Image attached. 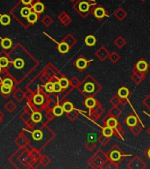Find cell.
<instances>
[{"label":"cell","instance_id":"ffe728a7","mask_svg":"<svg viewBox=\"0 0 150 169\" xmlns=\"http://www.w3.org/2000/svg\"><path fill=\"white\" fill-rule=\"evenodd\" d=\"M130 129H131L132 133L135 136L139 135V134L141 132V130H142V127L140 126L139 124H136V125H134V126H133V127H130Z\"/></svg>","mask_w":150,"mask_h":169},{"label":"cell","instance_id":"7a4b0ae2","mask_svg":"<svg viewBox=\"0 0 150 169\" xmlns=\"http://www.w3.org/2000/svg\"><path fill=\"white\" fill-rule=\"evenodd\" d=\"M148 70H149L148 64L147 63L146 60H144V59L141 58V59H140L138 62L134 64L132 71H138V72H140V73L147 74L148 71Z\"/></svg>","mask_w":150,"mask_h":169},{"label":"cell","instance_id":"bcb514c9","mask_svg":"<svg viewBox=\"0 0 150 169\" xmlns=\"http://www.w3.org/2000/svg\"><path fill=\"white\" fill-rule=\"evenodd\" d=\"M141 1H145V0H141Z\"/></svg>","mask_w":150,"mask_h":169},{"label":"cell","instance_id":"2e32d148","mask_svg":"<svg viewBox=\"0 0 150 169\" xmlns=\"http://www.w3.org/2000/svg\"><path fill=\"white\" fill-rule=\"evenodd\" d=\"M120 114H121V109L119 108V107H118V106H112V109H111L110 112H109V115L113 116V117H116V118H117L118 116L120 115Z\"/></svg>","mask_w":150,"mask_h":169},{"label":"cell","instance_id":"3957f363","mask_svg":"<svg viewBox=\"0 0 150 169\" xmlns=\"http://www.w3.org/2000/svg\"><path fill=\"white\" fill-rule=\"evenodd\" d=\"M128 168H134V169H140V168H145L146 167V164L145 162L141 159V158L138 157V156H135L132 158V160L129 162L128 166H127Z\"/></svg>","mask_w":150,"mask_h":169},{"label":"cell","instance_id":"7bdbcfd3","mask_svg":"<svg viewBox=\"0 0 150 169\" xmlns=\"http://www.w3.org/2000/svg\"><path fill=\"white\" fill-rule=\"evenodd\" d=\"M21 1H22V3L25 4V5H29L32 2V0H21Z\"/></svg>","mask_w":150,"mask_h":169},{"label":"cell","instance_id":"8fae6325","mask_svg":"<svg viewBox=\"0 0 150 169\" xmlns=\"http://www.w3.org/2000/svg\"><path fill=\"white\" fill-rule=\"evenodd\" d=\"M88 64H89V62L85 58L80 57V58L77 59V61L76 63V66L78 69H80V70H84L85 68L88 66Z\"/></svg>","mask_w":150,"mask_h":169},{"label":"cell","instance_id":"8992f818","mask_svg":"<svg viewBox=\"0 0 150 169\" xmlns=\"http://www.w3.org/2000/svg\"><path fill=\"white\" fill-rule=\"evenodd\" d=\"M131 79L136 83V84H140L144 79H146V74L144 73H140L138 71H132V74H131Z\"/></svg>","mask_w":150,"mask_h":169},{"label":"cell","instance_id":"484cf974","mask_svg":"<svg viewBox=\"0 0 150 169\" xmlns=\"http://www.w3.org/2000/svg\"><path fill=\"white\" fill-rule=\"evenodd\" d=\"M109 59L114 64V63H117L120 59V56L117 52H112V54L109 55Z\"/></svg>","mask_w":150,"mask_h":169},{"label":"cell","instance_id":"60d3db41","mask_svg":"<svg viewBox=\"0 0 150 169\" xmlns=\"http://www.w3.org/2000/svg\"><path fill=\"white\" fill-rule=\"evenodd\" d=\"M62 87L61 86V85H60L59 82L54 83V92H59L62 91Z\"/></svg>","mask_w":150,"mask_h":169},{"label":"cell","instance_id":"f546056e","mask_svg":"<svg viewBox=\"0 0 150 169\" xmlns=\"http://www.w3.org/2000/svg\"><path fill=\"white\" fill-rule=\"evenodd\" d=\"M41 118H42V115H41V114L39 112H35L33 114V115H32V120L34 122V123H39V122H40L41 121Z\"/></svg>","mask_w":150,"mask_h":169},{"label":"cell","instance_id":"83f0119b","mask_svg":"<svg viewBox=\"0 0 150 169\" xmlns=\"http://www.w3.org/2000/svg\"><path fill=\"white\" fill-rule=\"evenodd\" d=\"M43 102H44V98L40 94H36L34 97V102L35 104H37V105L42 104Z\"/></svg>","mask_w":150,"mask_h":169},{"label":"cell","instance_id":"cb8c5ba5","mask_svg":"<svg viewBox=\"0 0 150 169\" xmlns=\"http://www.w3.org/2000/svg\"><path fill=\"white\" fill-rule=\"evenodd\" d=\"M1 45L4 49H9L12 46V41L8 38H4V39H2Z\"/></svg>","mask_w":150,"mask_h":169},{"label":"cell","instance_id":"ab89813d","mask_svg":"<svg viewBox=\"0 0 150 169\" xmlns=\"http://www.w3.org/2000/svg\"><path fill=\"white\" fill-rule=\"evenodd\" d=\"M2 85L6 86H10V87H12V85H13V82H12V80L11 79H5L3 80Z\"/></svg>","mask_w":150,"mask_h":169},{"label":"cell","instance_id":"d6986e66","mask_svg":"<svg viewBox=\"0 0 150 169\" xmlns=\"http://www.w3.org/2000/svg\"><path fill=\"white\" fill-rule=\"evenodd\" d=\"M97 42V40H96V37L94 35H88L86 38H85V43L86 45L89 46V47H92L96 44Z\"/></svg>","mask_w":150,"mask_h":169},{"label":"cell","instance_id":"5b68a950","mask_svg":"<svg viewBox=\"0 0 150 169\" xmlns=\"http://www.w3.org/2000/svg\"><path fill=\"white\" fill-rule=\"evenodd\" d=\"M91 7H92V4H90L88 1L83 0V1L79 2L78 6H77V10L82 14H87L91 11V9H92Z\"/></svg>","mask_w":150,"mask_h":169},{"label":"cell","instance_id":"52a82bcc","mask_svg":"<svg viewBox=\"0 0 150 169\" xmlns=\"http://www.w3.org/2000/svg\"><path fill=\"white\" fill-rule=\"evenodd\" d=\"M125 123L128 127H133L139 124V119L134 114H130L125 119Z\"/></svg>","mask_w":150,"mask_h":169},{"label":"cell","instance_id":"30bf717a","mask_svg":"<svg viewBox=\"0 0 150 169\" xmlns=\"http://www.w3.org/2000/svg\"><path fill=\"white\" fill-rule=\"evenodd\" d=\"M109 55H110V52H109L108 49H105L104 47H102V48L98 50V58H99L100 60H102V61H104L107 57H109Z\"/></svg>","mask_w":150,"mask_h":169},{"label":"cell","instance_id":"f1b7e54d","mask_svg":"<svg viewBox=\"0 0 150 169\" xmlns=\"http://www.w3.org/2000/svg\"><path fill=\"white\" fill-rule=\"evenodd\" d=\"M111 103L112 104V106H119V105L121 104V99L116 94V95H114V96L112 98Z\"/></svg>","mask_w":150,"mask_h":169},{"label":"cell","instance_id":"9a60e30c","mask_svg":"<svg viewBox=\"0 0 150 169\" xmlns=\"http://www.w3.org/2000/svg\"><path fill=\"white\" fill-rule=\"evenodd\" d=\"M102 135L105 136L107 137H111L112 136L114 135V129L105 125L104 128L102 129Z\"/></svg>","mask_w":150,"mask_h":169},{"label":"cell","instance_id":"6da1fadb","mask_svg":"<svg viewBox=\"0 0 150 169\" xmlns=\"http://www.w3.org/2000/svg\"><path fill=\"white\" fill-rule=\"evenodd\" d=\"M123 157H124V153L122 150L117 146L112 147L107 154L108 159L113 163H118L123 158Z\"/></svg>","mask_w":150,"mask_h":169},{"label":"cell","instance_id":"d590c367","mask_svg":"<svg viewBox=\"0 0 150 169\" xmlns=\"http://www.w3.org/2000/svg\"><path fill=\"white\" fill-rule=\"evenodd\" d=\"M33 136L36 140H40L42 137V132L40 130H35L33 132Z\"/></svg>","mask_w":150,"mask_h":169},{"label":"cell","instance_id":"1f68e13d","mask_svg":"<svg viewBox=\"0 0 150 169\" xmlns=\"http://www.w3.org/2000/svg\"><path fill=\"white\" fill-rule=\"evenodd\" d=\"M14 66L17 68V69H21L24 67V61L22 59H16L13 63Z\"/></svg>","mask_w":150,"mask_h":169},{"label":"cell","instance_id":"4fadbf2b","mask_svg":"<svg viewBox=\"0 0 150 169\" xmlns=\"http://www.w3.org/2000/svg\"><path fill=\"white\" fill-rule=\"evenodd\" d=\"M127 15V11H125L123 8H119L118 10H117V11L114 12L115 18H117L118 20H123L124 19H126Z\"/></svg>","mask_w":150,"mask_h":169},{"label":"cell","instance_id":"7402d4cb","mask_svg":"<svg viewBox=\"0 0 150 169\" xmlns=\"http://www.w3.org/2000/svg\"><path fill=\"white\" fill-rule=\"evenodd\" d=\"M33 9L34 10L36 13H40L44 10V5H43V4L39 2V3H36L33 6Z\"/></svg>","mask_w":150,"mask_h":169},{"label":"cell","instance_id":"b9f144b4","mask_svg":"<svg viewBox=\"0 0 150 169\" xmlns=\"http://www.w3.org/2000/svg\"><path fill=\"white\" fill-rule=\"evenodd\" d=\"M143 154H144V155H145V156L150 160V147H148L146 151L143 152Z\"/></svg>","mask_w":150,"mask_h":169},{"label":"cell","instance_id":"e575fe53","mask_svg":"<svg viewBox=\"0 0 150 169\" xmlns=\"http://www.w3.org/2000/svg\"><path fill=\"white\" fill-rule=\"evenodd\" d=\"M11 91H12V87L2 85V86H1V92H2L3 93H4V94H8V93L11 92Z\"/></svg>","mask_w":150,"mask_h":169},{"label":"cell","instance_id":"5bb4252c","mask_svg":"<svg viewBox=\"0 0 150 169\" xmlns=\"http://www.w3.org/2000/svg\"><path fill=\"white\" fill-rule=\"evenodd\" d=\"M114 135L116 136L117 138L118 139H123L124 135H125V131L122 129V127L120 126V124H118L115 129H114Z\"/></svg>","mask_w":150,"mask_h":169},{"label":"cell","instance_id":"74e56055","mask_svg":"<svg viewBox=\"0 0 150 169\" xmlns=\"http://www.w3.org/2000/svg\"><path fill=\"white\" fill-rule=\"evenodd\" d=\"M143 105L148 108V109H150V94L149 95H148L144 100H143Z\"/></svg>","mask_w":150,"mask_h":169},{"label":"cell","instance_id":"f6af8a7d","mask_svg":"<svg viewBox=\"0 0 150 169\" xmlns=\"http://www.w3.org/2000/svg\"><path fill=\"white\" fill-rule=\"evenodd\" d=\"M0 71H1V66H0Z\"/></svg>","mask_w":150,"mask_h":169},{"label":"cell","instance_id":"836d02e7","mask_svg":"<svg viewBox=\"0 0 150 169\" xmlns=\"http://www.w3.org/2000/svg\"><path fill=\"white\" fill-rule=\"evenodd\" d=\"M45 89L47 92H54V83L52 82H47L45 86Z\"/></svg>","mask_w":150,"mask_h":169},{"label":"cell","instance_id":"ee69618b","mask_svg":"<svg viewBox=\"0 0 150 169\" xmlns=\"http://www.w3.org/2000/svg\"><path fill=\"white\" fill-rule=\"evenodd\" d=\"M148 134H149V135H150V128H149V129H148Z\"/></svg>","mask_w":150,"mask_h":169},{"label":"cell","instance_id":"603a6c76","mask_svg":"<svg viewBox=\"0 0 150 169\" xmlns=\"http://www.w3.org/2000/svg\"><path fill=\"white\" fill-rule=\"evenodd\" d=\"M69 45H68L67 43H65V42L60 43V44H59V47H58L59 51H60L61 53H63V54H64V53H67V52L69 51Z\"/></svg>","mask_w":150,"mask_h":169},{"label":"cell","instance_id":"44dd1931","mask_svg":"<svg viewBox=\"0 0 150 169\" xmlns=\"http://www.w3.org/2000/svg\"><path fill=\"white\" fill-rule=\"evenodd\" d=\"M11 22V18L8 15H2L0 17V23L3 26H7Z\"/></svg>","mask_w":150,"mask_h":169},{"label":"cell","instance_id":"7c38bea8","mask_svg":"<svg viewBox=\"0 0 150 169\" xmlns=\"http://www.w3.org/2000/svg\"><path fill=\"white\" fill-rule=\"evenodd\" d=\"M95 91H96V85L92 82H87L84 85V92H85L92 94V93H95L94 92Z\"/></svg>","mask_w":150,"mask_h":169},{"label":"cell","instance_id":"e0dca14e","mask_svg":"<svg viewBox=\"0 0 150 169\" xmlns=\"http://www.w3.org/2000/svg\"><path fill=\"white\" fill-rule=\"evenodd\" d=\"M84 104H85V106L87 108H89L90 109H92V108H94L97 106V101L94 98H92V97H90V98H87L85 100Z\"/></svg>","mask_w":150,"mask_h":169},{"label":"cell","instance_id":"ac0fdd59","mask_svg":"<svg viewBox=\"0 0 150 169\" xmlns=\"http://www.w3.org/2000/svg\"><path fill=\"white\" fill-rule=\"evenodd\" d=\"M114 44L118 49H121V48H123L124 46L127 44V41L122 36H118V38H116V40L114 41Z\"/></svg>","mask_w":150,"mask_h":169},{"label":"cell","instance_id":"d4e9b609","mask_svg":"<svg viewBox=\"0 0 150 169\" xmlns=\"http://www.w3.org/2000/svg\"><path fill=\"white\" fill-rule=\"evenodd\" d=\"M62 108H63V111L64 112H67V113H70L72 110H73V108H74V107H73V104L71 103V102H65L64 104H63V107H62Z\"/></svg>","mask_w":150,"mask_h":169},{"label":"cell","instance_id":"d6a6232c","mask_svg":"<svg viewBox=\"0 0 150 169\" xmlns=\"http://www.w3.org/2000/svg\"><path fill=\"white\" fill-rule=\"evenodd\" d=\"M59 83H60V85H61V86L62 87V88H67L68 86H69V80L67 79H65V78H63V79H61L59 80Z\"/></svg>","mask_w":150,"mask_h":169},{"label":"cell","instance_id":"f35d334b","mask_svg":"<svg viewBox=\"0 0 150 169\" xmlns=\"http://www.w3.org/2000/svg\"><path fill=\"white\" fill-rule=\"evenodd\" d=\"M8 64H9V62H8L7 58H5V57H1L0 58V66H1V68L6 67L8 65Z\"/></svg>","mask_w":150,"mask_h":169},{"label":"cell","instance_id":"8d00e7d4","mask_svg":"<svg viewBox=\"0 0 150 169\" xmlns=\"http://www.w3.org/2000/svg\"><path fill=\"white\" fill-rule=\"evenodd\" d=\"M30 13H31V9L28 8V7H24L23 9L21 10V15H22L23 17L27 18V16H28Z\"/></svg>","mask_w":150,"mask_h":169},{"label":"cell","instance_id":"4dcf8cb0","mask_svg":"<svg viewBox=\"0 0 150 169\" xmlns=\"http://www.w3.org/2000/svg\"><path fill=\"white\" fill-rule=\"evenodd\" d=\"M53 113H54V114L56 115V116H61V115L63 114V108H62V107H61V106L56 107V108L53 109Z\"/></svg>","mask_w":150,"mask_h":169},{"label":"cell","instance_id":"277c9868","mask_svg":"<svg viewBox=\"0 0 150 169\" xmlns=\"http://www.w3.org/2000/svg\"><path fill=\"white\" fill-rule=\"evenodd\" d=\"M93 15L95 16V18L98 20H103L104 18L108 16V12L107 11L104 9L103 6L101 5H98L96 8H94V11H93Z\"/></svg>","mask_w":150,"mask_h":169},{"label":"cell","instance_id":"4316f807","mask_svg":"<svg viewBox=\"0 0 150 169\" xmlns=\"http://www.w3.org/2000/svg\"><path fill=\"white\" fill-rule=\"evenodd\" d=\"M38 20V15L36 12H32L27 16V20L30 23H34Z\"/></svg>","mask_w":150,"mask_h":169},{"label":"cell","instance_id":"9c48e42d","mask_svg":"<svg viewBox=\"0 0 150 169\" xmlns=\"http://www.w3.org/2000/svg\"><path fill=\"white\" fill-rule=\"evenodd\" d=\"M117 95L120 99H127L128 96L130 95V91L128 90V88L126 86H122L118 89V92H117Z\"/></svg>","mask_w":150,"mask_h":169},{"label":"cell","instance_id":"ba28073f","mask_svg":"<svg viewBox=\"0 0 150 169\" xmlns=\"http://www.w3.org/2000/svg\"><path fill=\"white\" fill-rule=\"evenodd\" d=\"M104 124H105L106 126H109V127L112 128V129H115L116 127L119 124H118V120H117L116 117L108 115L107 118H106L105 121H104Z\"/></svg>","mask_w":150,"mask_h":169}]
</instances>
